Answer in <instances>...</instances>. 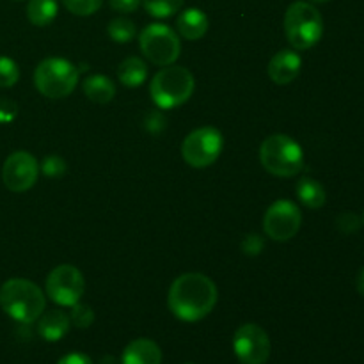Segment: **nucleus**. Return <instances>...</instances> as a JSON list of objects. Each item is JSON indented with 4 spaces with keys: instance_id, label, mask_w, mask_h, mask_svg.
<instances>
[{
    "instance_id": "473e14b6",
    "label": "nucleus",
    "mask_w": 364,
    "mask_h": 364,
    "mask_svg": "<svg viewBox=\"0 0 364 364\" xmlns=\"http://www.w3.org/2000/svg\"><path fill=\"white\" fill-rule=\"evenodd\" d=\"M309 2H315V4H323V2H329V0H309Z\"/></svg>"
},
{
    "instance_id": "72a5a7b5",
    "label": "nucleus",
    "mask_w": 364,
    "mask_h": 364,
    "mask_svg": "<svg viewBox=\"0 0 364 364\" xmlns=\"http://www.w3.org/2000/svg\"><path fill=\"white\" fill-rule=\"evenodd\" d=\"M16 2H23V0H16Z\"/></svg>"
},
{
    "instance_id": "dca6fc26",
    "label": "nucleus",
    "mask_w": 364,
    "mask_h": 364,
    "mask_svg": "<svg viewBox=\"0 0 364 364\" xmlns=\"http://www.w3.org/2000/svg\"><path fill=\"white\" fill-rule=\"evenodd\" d=\"M71 327L70 316L60 309H52V311H43L39 316L38 333L43 340L46 341H59L68 334Z\"/></svg>"
},
{
    "instance_id": "aec40b11",
    "label": "nucleus",
    "mask_w": 364,
    "mask_h": 364,
    "mask_svg": "<svg viewBox=\"0 0 364 364\" xmlns=\"http://www.w3.org/2000/svg\"><path fill=\"white\" fill-rule=\"evenodd\" d=\"M59 11L57 0H28L27 18L36 27H46L52 23Z\"/></svg>"
},
{
    "instance_id": "f704fd0d",
    "label": "nucleus",
    "mask_w": 364,
    "mask_h": 364,
    "mask_svg": "<svg viewBox=\"0 0 364 364\" xmlns=\"http://www.w3.org/2000/svg\"><path fill=\"white\" fill-rule=\"evenodd\" d=\"M363 224H364V215H363Z\"/></svg>"
},
{
    "instance_id": "ddd939ff",
    "label": "nucleus",
    "mask_w": 364,
    "mask_h": 364,
    "mask_svg": "<svg viewBox=\"0 0 364 364\" xmlns=\"http://www.w3.org/2000/svg\"><path fill=\"white\" fill-rule=\"evenodd\" d=\"M302 68V59L295 50H281L270 59L269 77L274 84L288 85L299 77Z\"/></svg>"
},
{
    "instance_id": "6ab92c4d",
    "label": "nucleus",
    "mask_w": 364,
    "mask_h": 364,
    "mask_svg": "<svg viewBox=\"0 0 364 364\" xmlns=\"http://www.w3.org/2000/svg\"><path fill=\"white\" fill-rule=\"evenodd\" d=\"M117 78L127 87H139L148 78V66L141 57H127L117 68Z\"/></svg>"
},
{
    "instance_id": "0eeeda50",
    "label": "nucleus",
    "mask_w": 364,
    "mask_h": 364,
    "mask_svg": "<svg viewBox=\"0 0 364 364\" xmlns=\"http://www.w3.org/2000/svg\"><path fill=\"white\" fill-rule=\"evenodd\" d=\"M139 45L148 60L156 66H171L181 53L180 36L164 23L146 25L139 34Z\"/></svg>"
},
{
    "instance_id": "2f4dec72",
    "label": "nucleus",
    "mask_w": 364,
    "mask_h": 364,
    "mask_svg": "<svg viewBox=\"0 0 364 364\" xmlns=\"http://www.w3.org/2000/svg\"><path fill=\"white\" fill-rule=\"evenodd\" d=\"M355 287H358V291L364 297V267L361 269V272L358 274V281H355Z\"/></svg>"
},
{
    "instance_id": "20e7f679",
    "label": "nucleus",
    "mask_w": 364,
    "mask_h": 364,
    "mask_svg": "<svg viewBox=\"0 0 364 364\" xmlns=\"http://www.w3.org/2000/svg\"><path fill=\"white\" fill-rule=\"evenodd\" d=\"M259 162L274 176L291 178L304 167V151L290 135L276 134L262 142Z\"/></svg>"
},
{
    "instance_id": "f257e3e1",
    "label": "nucleus",
    "mask_w": 364,
    "mask_h": 364,
    "mask_svg": "<svg viewBox=\"0 0 364 364\" xmlns=\"http://www.w3.org/2000/svg\"><path fill=\"white\" fill-rule=\"evenodd\" d=\"M217 287L205 274H183L169 288L167 304L171 313L183 322H199L212 313L217 304Z\"/></svg>"
},
{
    "instance_id": "7c9ffc66",
    "label": "nucleus",
    "mask_w": 364,
    "mask_h": 364,
    "mask_svg": "<svg viewBox=\"0 0 364 364\" xmlns=\"http://www.w3.org/2000/svg\"><path fill=\"white\" fill-rule=\"evenodd\" d=\"M57 364H92V361L87 354H82V352H71V354L64 355V358Z\"/></svg>"
},
{
    "instance_id": "6e6552de",
    "label": "nucleus",
    "mask_w": 364,
    "mask_h": 364,
    "mask_svg": "<svg viewBox=\"0 0 364 364\" xmlns=\"http://www.w3.org/2000/svg\"><path fill=\"white\" fill-rule=\"evenodd\" d=\"M224 137L217 128L203 127L191 132L181 144V156L194 169L210 167L220 156Z\"/></svg>"
},
{
    "instance_id": "a878e982",
    "label": "nucleus",
    "mask_w": 364,
    "mask_h": 364,
    "mask_svg": "<svg viewBox=\"0 0 364 364\" xmlns=\"http://www.w3.org/2000/svg\"><path fill=\"white\" fill-rule=\"evenodd\" d=\"M41 171L46 174L48 178H59L66 173V162H64L60 156L57 155H50L43 160Z\"/></svg>"
},
{
    "instance_id": "c756f323",
    "label": "nucleus",
    "mask_w": 364,
    "mask_h": 364,
    "mask_svg": "<svg viewBox=\"0 0 364 364\" xmlns=\"http://www.w3.org/2000/svg\"><path fill=\"white\" fill-rule=\"evenodd\" d=\"M338 228H340L341 231H345V233H354V231L359 230V219L354 215V213H343V215H340V219L336 220Z\"/></svg>"
},
{
    "instance_id": "9d476101",
    "label": "nucleus",
    "mask_w": 364,
    "mask_h": 364,
    "mask_svg": "<svg viewBox=\"0 0 364 364\" xmlns=\"http://www.w3.org/2000/svg\"><path fill=\"white\" fill-rule=\"evenodd\" d=\"M302 224V213L295 203L279 199L263 215V231L276 242H288L299 233Z\"/></svg>"
},
{
    "instance_id": "f3484780",
    "label": "nucleus",
    "mask_w": 364,
    "mask_h": 364,
    "mask_svg": "<svg viewBox=\"0 0 364 364\" xmlns=\"http://www.w3.org/2000/svg\"><path fill=\"white\" fill-rule=\"evenodd\" d=\"M82 89H84V95L92 103H100V105L112 102L114 96H116V85L105 75H91V77H87L82 84Z\"/></svg>"
},
{
    "instance_id": "5701e85b",
    "label": "nucleus",
    "mask_w": 364,
    "mask_h": 364,
    "mask_svg": "<svg viewBox=\"0 0 364 364\" xmlns=\"http://www.w3.org/2000/svg\"><path fill=\"white\" fill-rule=\"evenodd\" d=\"M18 78H20L18 64L13 59H9V57L0 55V87H13L18 82Z\"/></svg>"
},
{
    "instance_id": "412c9836",
    "label": "nucleus",
    "mask_w": 364,
    "mask_h": 364,
    "mask_svg": "<svg viewBox=\"0 0 364 364\" xmlns=\"http://www.w3.org/2000/svg\"><path fill=\"white\" fill-rule=\"evenodd\" d=\"M107 34L112 41L123 45V43H130L132 39H135L137 28H135L134 21L128 20V18H114L107 25Z\"/></svg>"
},
{
    "instance_id": "c9c22d12",
    "label": "nucleus",
    "mask_w": 364,
    "mask_h": 364,
    "mask_svg": "<svg viewBox=\"0 0 364 364\" xmlns=\"http://www.w3.org/2000/svg\"><path fill=\"white\" fill-rule=\"evenodd\" d=\"M187 364H192V363H187Z\"/></svg>"
},
{
    "instance_id": "f8f14e48",
    "label": "nucleus",
    "mask_w": 364,
    "mask_h": 364,
    "mask_svg": "<svg viewBox=\"0 0 364 364\" xmlns=\"http://www.w3.org/2000/svg\"><path fill=\"white\" fill-rule=\"evenodd\" d=\"M38 160L28 151H14L2 167V181L11 192H25L38 181Z\"/></svg>"
},
{
    "instance_id": "4468645a",
    "label": "nucleus",
    "mask_w": 364,
    "mask_h": 364,
    "mask_svg": "<svg viewBox=\"0 0 364 364\" xmlns=\"http://www.w3.org/2000/svg\"><path fill=\"white\" fill-rule=\"evenodd\" d=\"M121 364H162V350L153 340L139 338L127 345Z\"/></svg>"
},
{
    "instance_id": "7ed1b4c3",
    "label": "nucleus",
    "mask_w": 364,
    "mask_h": 364,
    "mask_svg": "<svg viewBox=\"0 0 364 364\" xmlns=\"http://www.w3.org/2000/svg\"><path fill=\"white\" fill-rule=\"evenodd\" d=\"M196 89L194 75L181 66H164L149 84V95L156 107L164 110L176 109L188 102Z\"/></svg>"
},
{
    "instance_id": "a211bd4d",
    "label": "nucleus",
    "mask_w": 364,
    "mask_h": 364,
    "mask_svg": "<svg viewBox=\"0 0 364 364\" xmlns=\"http://www.w3.org/2000/svg\"><path fill=\"white\" fill-rule=\"evenodd\" d=\"M295 192H297V198L306 208H311V210H318L326 205V188L320 181H316L315 178H309L304 176L297 181L295 185Z\"/></svg>"
},
{
    "instance_id": "b1692460",
    "label": "nucleus",
    "mask_w": 364,
    "mask_h": 364,
    "mask_svg": "<svg viewBox=\"0 0 364 364\" xmlns=\"http://www.w3.org/2000/svg\"><path fill=\"white\" fill-rule=\"evenodd\" d=\"M63 4L75 16H91L102 7L103 0H63Z\"/></svg>"
},
{
    "instance_id": "393cba45",
    "label": "nucleus",
    "mask_w": 364,
    "mask_h": 364,
    "mask_svg": "<svg viewBox=\"0 0 364 364\" xmlns=\"http://www.w3.org/2000/svg\"><path fill=\"white\" fill-rule=\"evenodd\" d=\"M70 320L71 323H75V326L78 327V329H87V327L95 322V311H92L87 304L77 302L75 306H71Z\"/></svg>"
},
{
    "instance_id": "cd10ccee",
    "label": "nucleus",
    "mask_w": 364,
    "mask_h": 364,
    "mask_svg": "<svg viewBox=\"0 0 364 364\" xmlns=\"http://www.w3.org/2000/svg\"><path fill=\"white\" fill-rule=\"evenodd\" d=\"M263 249V238L259 235H247L242 242V251L247 256H256L259 255Z\"/></svg>"
},
{
    "instance_id": "c85d7f7f",
    "label": "nucleus",
    "mask_w": 364,
    "mask_h": 364,
    "mask_svg": "<svg viewBox=\"0 0 364 364\" xmlns=\"http://www.w3.org/2000/svg\"><path fill=\"white\" fill-rule=\"evenodd\" d=\"M110 7H112L116 13L121 14H130L135 13L139 9V6L142 4V0H109Z\"/></svg>"
},
{
    "instance_id": "423d86ee",
    "label": "nucleus",
    "mask_w": 364,
    "mask_h": 364,
    "mask_svg": "<svg viewBox=\"0 0 364 364\" xmlns=\"http://www.w3.org/2000/svg\"><path fill=\"white\" fill-rule=\"evenodd\" d=\"M78 84V70L63 57L41 60L34 71V85L43 96L60 100L70 96Z\"/></svg>"
},
{
    "instance_id": "1a4fd4ad",
    "label": "nucleus",
    "mask_w": 364,
    "mask_h": 364,
    "mask_svg": "<svg viewBox=\"0 0 364 364\" xmlns=\"http://www.w3.org/2000/svg\"><path fill=\"white\" fill-rule=\"evenodd\" d=\"M85 281L80 270L73 265H59L46 277V295L59 306L71 308L80 302Z\"/></svg>"
},
{
    "instance_id": "bb28decb",
    "label": "nucleus",
    "mask_w": 364,
    "mask_h": 364,
    "mask_svg": "<svg viewBox=\"0 0 364 364\" xmlns=\"http://www.w3.org/2000/svg\"><path fill=\"white\" fill-rule=\"evenodd\" d=\"M18 105L9 98H0V123H11L16 117Z\"/></svg>"
},
{
    "instance_id": "f03ea898",
    "label": "nucleus",
    "mask_w": 364,
    "mask_h": 364,
    "mask_svg": "<svg viewBox=\"0 0 364 364\" xmlns=\"http://www.w3.org/2000/svg\"><path fill=\"white\" fill-rule=\"evenodd\" d=\"M0 308L16 322L32 323L45 311L46 299L38 284L14 277L0 287Z\"/></svg>"
},
{
    "instance_id": "39448f33",
    "label": "nucleus",
    "mask_w": 364,
    "mask_h": 364,
    "mask_svg": "<svg viewBox=\"0 0 364 364\" xmlns=\"http://www.w3.org/2000/svg\"><path fill=\"white\" fill-rule=\"evenodd\" d=\"M284 34L295 50L313 48L323 36V18L309 2L290 4L284 13Z\"/></svg>"
},
{
    "instance_id": "9b49d317",
    "label": "nucleus",
    "mask_w": 364,
    "mask_h": 364,
    "mask_svg": "<svg viewBox=\"0 0 364 364\" xmlns=\"http://www.w3.org/2000/svg\"><path fill=\"white\" fill-rule=\"evenodd\" d=\"M233 350L242 364H265L270 358V338L256 323H244L233 336Z\"/></svg>"
},
{
    "instance_id": "4be33fe9",
    "label": "nucleus",
    "mask_w": 364,
    "mask_h": 364,
    "mask_svg": "<svg viewBox=\"0 0 364 364\" xmlns=\"http://www.w3.org/2000/svg\"><path fill=\"white\" fill-rule=\"evenodd\" d=\"M142 6L153 18H171L181 9L183 0H142Z\"/></svg>"
},
{
    "instance_id": "2eb2a0df",
    "label": "nucleus",
    "mask_w": 364,
    "mask_h": 364,
    "mask_svg": "<svg viewBox=\"0 0 364 364\" xmlns=\"http://www.w3.org/2000/svg\"><path fill=\"white\" fill-rule=\"evenodd\" d=\"M208 16L201 9H196V7L185 9L176 20L178 34L183 39H188V41H198V39H201L208 32Z\"/></svg>"
}]
</instances>
